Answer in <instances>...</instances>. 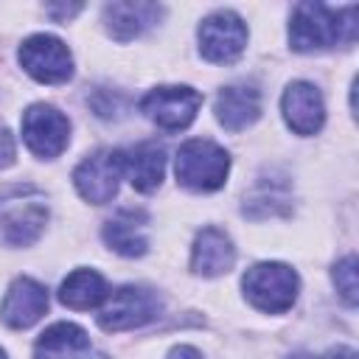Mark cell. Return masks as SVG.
Returning <instances> with one entry per match:
<instances>
[{"label": "cell", "mask_w": 359, "mask_h": 359, "mask_svg": "<svg viewBox=\"0 0 359 359\" xmlns=\"http://www.w3.org/2000/svg\"><path fill=\"white\" fill-rule=\"evenodd\" d=\"M227 171H230V154L208 137L185 140L177 149L174 174H177V182L191 188V191H216V188H222L224 180H227Z\"/></svg>", "instance_id": "cell-4"}, {"label": "cell", "mask_w": 359, "mask_h": 359, "mask_svg": "<svg viewBox=\"0 0 359 359\" xmlns=\"http://www.w3.org/2000/svg\"><path fill=\"white\" fill-rule=\"evenodd\" d=\"M45 311H48V289L34 278H25V275L14 278L3 297L0 320L8 328H28Z\"/></svg>", "instance_id": "cell-11"}, {"label": "cell", "mask_w": 359, "mask_h": 359, "mask_svg": "<svg viewBox=\"0 0 359 359\" xmlns=\"http://www.w3.org/2000/svg\"><path fill=\"white\" fill-rule=\"evenodd\" d=\"M123 180V151L121 149H98L84 157L73 171V185L81 199L93 205H107Z\"/></svg>", "instance_id": "cell-9"}, {"label": "cell", "mask_w": 359, "mask_h": 359, "mask_svg": "<svg viewBox=\"0 0 359 359\" xmlns=\"http://www.w3.org/2000/svg\"><path fill=\"white\" fill-rule=\"evenodd\" d=\"M244 297L266 314H283L294 306L300 292V278L289 264L280 261H261L250 266L241 278Z\"/></svg>", "instance_id": "cell-3"}, {"label": "cell", "mask_w": 359, "mask_h": 359, "mask_svg": "<svg viewBox=\"0 0 359 359\" xmlns=\"http://www.w3.org/2000/svg\"><path fill=\"white\" fill-rule=\"evenodd\" d=\"M0 359H6V351H3V348H0Z\"/></svg>", "instance_id": "cell-28"}, {"label": "cell", "mask_w": 359, "mask_h": 359, "mask_svg": "<svg viewBox=\"0 0 359 359\" xmlns=\"http://www.w3.org/2000/svg\"><path fill=\"white\" fill-rule=\"evenodd\" d=\"M36 359H104L95 353L90 337L76 323H53L45 328L34 345Z\"/></svg>", "instance_id": "cell-14"}, {"label": "cell", "mask_w": 359, "mask_h": 359, "mask_svg": "<svg viewBox=\"0 0 359 359\" xmlns=\"http://www.w3.org/2000/svg\"><path fill=\"white\" fill-rule=\"evenodd\" d=\"M81 8H84L81 3H62V6L50 3V6H45V11H48V14H50L56 22H67V20H70V17H76Z\"/></svg>", "instance_id": "cell-24"}, {"label": "cell", "mask_w": 359, "mask_h": 359, "mask_svg": "<svg viewBox=\"0 0 359 359\" xmlns=\"http://www.w3.org/2000/svg\"><path fill=\"white\" fill-rule=\"evenodd\" d=\"M146 227H149V213L143 208H121L118 213H112V219H107L101 233L112 252L126 258H140L149 250Z\"/></svg>", "instance_id": "cell-13"}, {"label": "cell", "mask_w": 359, "mask_h": 359, "mask_svg": "<svg viewBox=\"0 0 359 359\" xmlns=\"http://www.w3.org/2000/svg\"><path fill=\"white\" fill-rule=\"evenodd\" d=\"M17 157V146H14V135L8 132L6 123H0V168H8Z\"/></svg>", "instance_id": "cell-23"}, {"label": "cell", "mask_w": 359, "mask_h": 359, "mask_svg": "<svg viewBox=\"0 0 359 359\" xmlns=\"http://www.w3.org/2000/svg\"><path fill=\"white\" fill-rule=\"evenodd\" d=\"M17 59L22 70L42 84H65L73 76V53L53 34H34L22 39Z\"/></svg>", "instance_id": "cell-5"}, {"label": "cell", "mask_w": 359, "mask_h": 359, "mask_svg": "<svg viewBox=\"0 0 359 359\" xmlns=\"http://www.w3.org/2000/svg\"><path fill=\"white\" fill-rule=\"evenodd\" d=\"M48 222V199L34 185H8L0 191V241L8 247L34 244Z\"/></svg>", "instance_id": "cell-2"}, {"label": "cell", "mask_w": 359, "mask_h": 359, "mask_svg": "<svg viewBox=\"0 0 359 359\" xmlns=\"http://www.w3.org/2000/svg\"><path fill=\"white\" fill-rule=\"evenodd\" d=\"M356 39V8H328L323 3H297L289 22V45L300 53L325 50L334 45H353Z\"/></svg>", "instance_id": "cell-1"}, {"label": "cell", "mask_w": 359, "mask_h": 359, "mask_svg": "<svg viewBox=\"0 0 359 359\" xmlns=\"http://www.w3.org/2000/svg\"><path fill=\"white\" fill-rule=\"evenodd\" d=\"M90 107L95 109L98 118H118V115L123 112L126 101H123L121 93H112L109 87H98V90L93 93V98H90Z\"/></svg>", "instance_id": "cell-22"}, {"label": "cell", "mask_w": 359, "mask_h": 359, "mask_svg": "<svg viewBox=\"0 0 359 359\" xmlns=\"http://www.w3.org/2000/svg\"><path fill=\"white\" fill-rule=\"evenodd\" d=\"M196 39H199V53L208 62L230 65L247 48V25H244V20L236 11L222 8V11L208 14L199 22Z\"/></svg>", "instance_id": "cell-8"}, {"label": "cell", "mask_w": 359, "mask_h": 359, "mask_svg": "<svg viewBox=\"0 0 359 359\" xmlns=\"http://www.w3.org/2000/svg\"><path fill=\"white\" fill-rule=\"evenodd\" d=\"M123 174L129 177L132 188L140 194H151L160 188L165 174V149L157 140H143L123 151Z\"/></svg>", "instance_id": "cell-19"}, {"label": "cell", "mask_w": 359, "mask_h": 359, "mask_svg": "<svg viewBox=\"0 0 359 359\" xmlns=\"http://www.w3.org/2000/svg\"><path fill=\"white\" fill-rule=\"evenodd\" d=\"M160 3H143V0H126V3H107L104 6V22L112 39L129 42L140 34H146L160 17H163Z\"/></svg>", "instance_id": "cell-15"}, {"label": "cell", "mask_w": 359, "mask_h": 359, "mask_svg": "<svg viewBox=\"0 0 359 359\" xmlns=\"http://www.w3.org/2000/svg\"><path fill=\"white\" fill-rule=\"evenodd\" d=\"M202 107V93L188 84H163L140 98V112L160 129L177 132L191 126Z\"/></svg>", "instance_id": "cell-6"}, {"label": "cell", "mask_w": 359, "mask_h": 359, "mask_svg": "<svg viewBox=\"0 0 359 359\" xmlns=\"http://www.w3.org/2000/svg\"><path fill=\"white\" fill-rule=\"evenodd\" d=\"M163 311V300L157 292L146 286H121L109 294L98 314V325L104 331H129L157 320Z\"/></svg>", "instance_id": "cell-7"}, {"label": "cell", "mask_w": 359, "mask_h": 359, "mask_svg": "<svg viewBox=\"0 0 359 359\" xmlns=\"http://www.w3.org/2000/svg\"><path fill=\"white\" fill-rule=\"evenodd\" d=\"M359 261H356V255H345L342 261H337L334 264V269H331V278H334V286H337V292H339V297L348 303V306H356V292H359Z\"/></svg>", "instance_id": "cell-21"}, {"label": "cell", "mask_w": 359, "mask_h": 359, "mask_svg": "<svg viewBox=\"0 0 359 359\" xmlns=\"http://www.w3.org/2000/svg\"><path fill=\"white\" fill-rule=\"evenodd\" d=\"M289 359H317V356H311V353H292Z\"/></svg>", "instance_id": "cell-27"}, {"label": "cell", "mask_w": 359, "mask_h": 359, "mask_svg": "<svg viewBox=\"0 0 359 359\" xmlns=\"http://www.w3.org/2000/svg\"><path fill=\"white\" fill-rule=\"evenodd\" d=\"M244 216L250 219H269V216H286L292 210V194H289V177L280 171H266L255 180V185L244 196Z\"/></svg>", "instance_id": "cell-18"}, {"label": "cell", "mask_w": 359, "mask_h": 359, "mask_svg": "<svg viewBox=\"0 0 359 359\" xmlns=\"http://www.w3.org/2000/svg\"><path fill=\"white\" fill-rule=\"evenodd\" d=\"M59 300L67 309L87 311L107 300V280L95 269H76L59 286Z\"/></svg>", "instance_id": "cell-20"}, {"label": "cell", "mask_w": 359, "mask_h": 359, "mask_svg": "<svg viewBox=\"0 0 359 359\" xmlns=\"http://www.w3.org/2000/svg\"><path fill=\"white\" fill-rule=\"evenodd\" d=\"M216 121L230 129V132H241L250 123L258 121L261 115V93L255 84H227L219 90L216 104H213Z\"/></svg>", "instance_id": "cell-17"}, {"label": "cell", "mask_w": 359, "mask_h": 359, "mask_svg": "<svg viewBox=\"0 0 359 359\" xmlns=\"http://www.w3.org/2000/svg\"><path fill=\"white\" fill-rule=\"evenodd\" d=\"M280 109H283V118H286L289 129L297 132V135H314V132L323 129L325 104H323L320 90L311 81H292L283 90Z\"/></svg>", "instance_id": "cell-12"}, {"label": "cell", "mask_w": 359, "mask_h": 359, "mask_svg": "<svg viewBox=\"0 0 359 359\" xmlns=\"http://www.w3.org/2000/svg\"><path fill=\"white\" fill-rule=\"evenodd\" d=\"M168 359H202V353L194 345H177V348H171Z\"/></svg>", "instance_id": "cell-25"}, {"label": "cell", "mask_w": 359, "mask_h": 359, "mask_svg": "<svg viewBox=\"0 0 359 359\" xmlns=\"http://www.w3.org/2000/svg\"><path fill=\"white\" fill-rule=\"evenodd\" d=\"M236 264V247L230 236L219 227H205L196 233L191 247V269L202 278H219Z\"/></svg>", "instance_id": "cell-16"}, {"label": "cell", "mask_w": 359, "mask_h": 359, "mask_svg": "<svg viewBox=\"0 0 359 359\" xmlns=\"http://www.w3.org/2000/svg\"><path fill=\"white\" fill-rule=\"evenodd\" d=\"M317 359H356V351H353V348L339 345V348H331L325 356H317Z\"/></svg>", "instance_id": "cell-26"}, {"label": "cell", "mask_w": 359, "mask_h": 359, "mask_svg": "<svg viewBox=\"0 0 359 359\" xmlns=\"http://www.w3.org/2000/svg\"><path fill=\"white\" fill-rule=\"evenodd\" d=\"M22 140L36 157L53 160L70 143V121L50 104H31L22 112Z\"/></svg>", "instance_id": "cell-10"}]
</instances>
